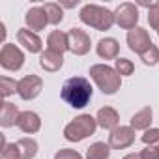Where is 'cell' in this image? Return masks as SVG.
I'll use <instances>...</instances> for the list:
<instances>
[{"instance_id":"obj_21","label":"cell","mask_w":159,"mask_h":159,"mask_svg":"<svg viewBox=\"0 0 159 159\" xmlns=\"http://www.w3.org/2000/svg\"><path fill=\"white\" fill-rule=\"evenodd\" d=\"M111 157V146L107 142H94L86 150V159H109Z\"/></svg>"},{"instance_id":"obj_33","label":"cell","mask_w":159,"mask_h":159,"mask_svg":"<svg viewBox=\"0 0 159 159\" xmlns=\"http://www.w3.org/2000/svg\"><path fill=\"white\" fill-rule=\"evenodd\" d=\"M157 36H159V32H157Z\"/></svg>"},{"instance_id":"obj_13","label":"cell","mask_w":159,"mask_h":159,"mask_svg":"<svg viewBox=\"0 0 159 159\" xmlns=\"http://www.w3.org/2000/svg\"><path fill=\"white\" fill-rule=\"evenodd\" d=\"M17 127L23 131V133H28V135H34L41 129V118L34 112V111H23L19 114V120H17Z\"/></svg>"},{"instance_id":"obj_16","label":"cell","mask_w":159,"mask_h":159,"mask_svg":"<svg viewBox=\"0 0 159 159\" xmlns=\"http://www.w3.org/2000/svg\"><path fill=\"white\" fill-rule=\"evenodd\" d=\"M39 66L45 69V71H51V73H54V71H60L62 69V66H64V56L62 54H58V52H54V51H43L41 54H39Z\"/></svg>"},{"instance_id":"obj_22","label":"cell","mask_w":159,"mask_h":159,"mask_svg":"<svg viewBox=\"0 0 159 159\" xmlns=\"http://www.w3.org/2000/svg\"><path fill=\"white\" fill-rule=\"evenodd\" d=\"M43 10L47 13V19H49V25H60L62 19H64V10L60 4L56 2H47L43 4Z\"/></svg>"},{"instance_id":"obj_26","label":"cell","mask_w":159,"mask_h":159,"mask_svg":"<svg viewBox=\"0 0 159 159\" xmlns=\"http://www.w3.org/2000/svg\"><path fill=\"white\" fill-rule=\"evenodd\" d=\"M140 140L146 144V146H153L155 142H159V127H150L142 133Z\"/></svg>"},{"instance_id":"obj_27","label":"cell","mask_w":159,"mask_h":159,"mask_svg":"<svg viewBox=\"0 0 159 159\" xmlns=\"http://www.w3.org/2000/svg\"><path fill=\"white\" fill-rule=\"evenodd\" d=\"M0 159H21V153H19L17 142L6 144V146L2 148V155H0Z\"/></svg>"},{"instance_id":"obj_5","label":"cell","mask_w":159,"mask_h":159,"mask_svg":"<svg viewBox=\"0 0 159 159\" xmlns=\"http://www.w3.org/2000/svg\"><path fill=\"white\" fill-rule=\"evenodd\" d=\"M23 64H25L23 51L13 43H4L2 51H0V66L8 71H19Z\"/></svg>"},{"instance_id":"obj_2","label":"cell","mask_w":159,"mask_h":159,"mask_svg":"<svg viewBox=\"0 0 159 159\" xmlns=\"http://www.w3.org/2000/svg\"><path fill=\"white\" fill-rule=\"evenodd\" d=\"M79 19H81L84 25H88L90 28H96L99 32L111 30L112 25H116L114 11H111L109 8L98 6V4H86V6H83L81 13H79Z\"/></svg>"},{"instance_id":"obj_6","label":"cell","mask_w":159,"mask_h":159,"mask_svg":"<svg viewBox=\"0 0 159 159\" xmlns=\"http://www.w3.org/2000/svg\"><path fill=\"white\" fill-rule=\"evenodd\" d=\"M114 17H116V25L124 30H133L137 28V23H139V8L131 2H124L116 8L114 11Z\"/></svg>"},{"instance_id":"obj_3","label":"cell","mask_w":159,"mask_h":159,"mask_svg":"<svg viewBox=\"0 0 159 159\" xmlns=\"http://www.w3.org/2000/svg\"><path fill=\"white\" fill-rule=\"evenodd\" d=\"M90 79L107 96L116 94L122 86V77L118 75V71L114 67H111L107 64H94L90 67Z\"/></svg>"},{"instance_id":"obj_4","label":"cell","mask_w":159,"mask_h":159,"mask_svg":"<svg viewBox=\"0 0 159 159\" xmlns=\"http://www.w3.org/2000/svg\"><path fill=\"white\" fill-rule=\"evenodd\" d=\"M96 129H98L96 118L90 116V114H81L64 127V139L69 140V142H81L86 137L94 135Z\"/></svg>"},{"instance_id":"obj_30","label":"cell","mask_w":159,"mask_h":159,"mask_svg":"<svg viewBox=\"0 0 159 159\" xmlns=\"http://www.w3.org/2000/svg\"><path fill=\"white\" fill-rule=\"evenodd\" d=\"M140 159H159L157 146H146V148L140 152Z\"/></svg>"},{"instance_id":"obj_20","label":"cell","mask_w":159,"mask_h":159,"mask_svg":"<svg viewBox=\"0 0 159 159\" xmlns=\"http://www.w3.org/2000/svg\"><path fill=\"white\" fill-rule=\"evenodd\" d=\"M17 148L21 153V159H34L38 153V142L30 137H25L21 140H17Z\"/></svg>"},{"instance_id":"obj_17","label":"cell","mask_w":159,"mask_h":159,"mask_svg":"<svg viewBox=\"0 0 159 159\" xmlns=\"http://www.w3.org/2000/svg\"><path fill=\"white\" fill-rule=\"evenodd\" d=\"M47 49L54 51L58 54H64L66 51H69V43H67V32H60V30H52L47 38Z\"/></svg>"},{"instance_id":"obj_15","label":"cell","mask_w":159,"mask_h":159,"mask_svg":"<svg viewBox=\"0 0 159 159\" xmlns=\"http://www.w3.org/2000/svg\"><path fill=\"white\" fill-rule=\"evenodd\" d=\"M96 52H98L101 58H105V60H114V58H118L120 43H118L114 38H103V39L98 41Z\"/></svg>"},{"instance_id":"obj_7","label":"cell","mask_w":159,"mask_h":159,"mask_svg":"<svg viewBox=\"0 0 159 159\" xmlns=\"http://www.w3.org/2000/svg\"><path fill=\"white\" fill-rule=\"evenodd\" d=\"M19 83V86H17V94H19V98L21 99H25V101H30V99H36L39 94H41V90H43V81H41V77H38V75H25L21 81H17Z\"/></svg>"},{"instance_id":"obj_12","label":"cell","mask_w":159,"mask_h":159,"mask_svg":"<svg viewBox=\"0 0 159 159\" xmlns=\"http://www.w3.org/2000/svg\"><path fill=\"white\" fill-rule=\"evenodd\" d=\"M17 41L19 45H23L28 52H41L43 49V41L39 39V36L36 32H32L30 28H19L17 30Z\"/></svg>"},{"instance_id":"obj_1","label":"cell","mask_w":159,"mask_h":159,"mask_svg":"<svg viewBox=\"0 0 159 159\" xmlns=\"http://www.w3.org/2000/svg\"><path fill=\"white\" fill-rule=\"evenodd\" d=\"M92 94H94V88L90 81L84 77H69L62 84V92H60L62 99L73 109L86 107L92 99Z\"/></svg>"},{"instance_id":"obj_24","label":"cell","mask_w":159,"mask_h":159,"mask_svg":"<svg viewBox=\"0 0 159 159\" xmlns=\"http://www.w3.org/2000/svg\"><path fill=\"white\" fill-rule=\"evenodd\" d=\"M0 90H2V96L4 98H10L11 94H15L17 92V86H19V83H15L13 79H10V77H2L0 79Z\"/></svg>"},{"instance_id":"obj_19","label":"cell","mask_w":159,"mask_h":159,"mask_svg":"<svg viewBox=\"0 0 159 159\" xmlns=\"http://www.w3.org/2000/svg\"><path fill=\"white\" fill-rule=\"evenodd\" d=\"M19 109L17 105L10 103V101H4L2 103V109H0V125L2 127H11V125H17V120H19Z\"/></svg>"},{"instance_id":"obj_29","label":"cell","mask_w":159,"mask_h":159,"mask_svg":"<svg viewBox=\"0 0 159 159\" xmlns=\"http://www.w3.org/2000/svg\"><path fill=\"white\" fill-rule=\"evenodd\" d=\"M148 23H150V26H152L153 30L159 32V6L148 11Z\"/></svg>"},{"instance_id":"obj_14","label":"cell","mask_w":159,"mask_h":159,"mask_svg":"<svg viewBox=\"0 0 159 159\" xmlns=\"http://www.w3.org/2000/svg\"><path fill=\"white\" fill-rule=\"evenodd\" d=\"M96 122H98V125L99 127H103V129H116L118 127V124H120V116H118V112H116V109H112V107H101L99 111H98V114H96Z\"/></svg>"},{"instance_id":"obj_8","label":"cell","mask_w":159,"mask_h":159,"mask_svg":"<svg viewBox=\"0 0 159 159\" xmlns=\"http://www.w3.org/2000/svg\"><path fill=\"white\" fill-rule=\"evenodd\" d=\"M67 43H69V51L77 56H84L86 52H90V47H92L90 36L81 28H69Z\"/></svg>"},{"instance_id":"obj_32","label":"cell","mask_w":159,"mask_h":159,"mask_svg":"<svg viewBox=\"0 0 159 159\" xmlns=\"http://www.w3.org/2000/svg\"><path fill=\"white\" fill-rule=\"evenodd\" d=\"M157 152H159V146H157Z\"/></svg>"},{"instance_id":"obj_23","label":"cell","mask_w":159,"mask_h":159,"mask_svg":"<svg viewBox=\"0 0 159 159\" xmlns=\"http://www.w3.org/2000/svg\"><path fill=\"white\" fill-rule=\"evenodd\" d=\"M114 69L118 71L120 77H129V75H133L135 66H133V62L127 60V58H116V60H114Z\"/></svg>"},{"instance_id":"obj_10","label":"cell","mask_w":159,"mask_h":159,"mask_svg":"<svg viewBox=\"0 0 159 159\" xmlns=\"http://www.w3.org/2000/svg\"><path fill=\"white\" fill-rule=\"evenodd\" d=\"M125 41H127L129 49H131L133 52H137L139 56L153 45V43H152V39H150V34H148L144 28H140V26H137V28L129 30V32H127V36H125Z\"/></svg>"},{"instance_id":"obj_9","label":"cell","mask_w":159,"mask_h":159,"mask_svg":"<svg viewBox=\"0 0 159 159\" xmlns=\"http://www.w3.org/2000/svg\"><path fill=\"white\" fill-rule=\"evenodd\" d=\"M133 142H135V129L131 125H118L109 135V146L114 150L129 148Z\"/></svg>"},{"instance_id":"obj_25","label":"cell","mask_w":159,"mask_h":159,"mask_svg":"<svg viewBox=\"0 0 159 159\" xmlns=\"http://www.w3.org/2000/svg\"><path fill=\"white\" fill-rule=\"evenodd\" d=\"M140 60H142V64H146V66H155V64L159 62V49H157L155 45H152L148 51H144V52L140 54Z\"/></svg>"},{"instance_id":"obj_18","label":"cell","mask_w":159,"mask_h":159,"mask_svg":"<svg viewBox=\"0 0 159 159\" xmlns=\"http://www.w3.org/2000/svg\"><path fill=\"white\" fill-rule=\"evenodd\" d=\"M152 118H153L152 107H144V109H140L139 112H135L131 116V127L135 131H146L152 125Z\"/></svg>"},{"instance_id":"obj_28","label":"cell","mask_w":159,"mask_h":159,"mask_svg":"<svg viewBox=\"0 0 159 159\" xmlns=\"http://www.w3.org/2000/svg\"><path fill=\"white\" fill-rule=\"evenodd\" d=\"M54 159H83V155L75 152V150H69V148H62L54 153Z\"/></svg>"},{"instance_id":"obj_11","label":"cell","mask_w":159,"mask_h":159,"mask_svg":"<svg viewBox=\"0 0 159 159\" xmlns=\"http://www.w3.org/2000/svg\"><path fill=\"white\" fill-rule=\"evenodd\" d=\"M25 21H26V26L32 30V32H39L43 30L47 25H49V19H47V13L43 10V6H34L26 11L25 15Z\"/></svg>"},{"instance_id":"obj_31","label":"cell","mask_w":159,"mask_h":159,"mask_svg":"<svg viewBox=\"0 0 159 159\" xmlns=\"http://www.w3.org/2000/svg\"><path fill=\"white\" fill-rule=\"evenodd\" d=\"M122 159H140V153H127V155H124Z\"/></svg>"}]
</instances>
